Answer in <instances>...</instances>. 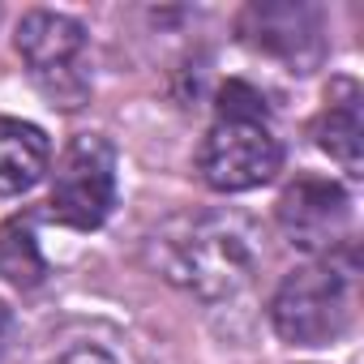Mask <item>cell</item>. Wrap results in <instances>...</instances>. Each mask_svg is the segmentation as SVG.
<instances>
[{
  "label": "cell",
  "mask_w": 364,
  "mask_h": 364,
  "mask_svg": "<svg viewBox=\"0 0 364 364\" xmlns=\"http://www.w3.org/2000/svg\"><path fill=\"white\" fill-rule=\"evenodd\" d=\"M154 249L163 274L198 300H228L257 270V232L245 215L176 219Z\"/></svg>",
  "instance_id": "cell-1"
},
{
  "label": "cell",
  "mask_w": 364,
  "mask_h": 364,
  "mask_svg": "<svg viewBox=\"0 0 364 364\" xmlns=\"http://www.w3.org/2000/svg\"><path fill=\"white\" fill-rule=\"evenodd\" d=\"M283 167V141L270 129V112L262 90L249 82H228L215 103V124L202 137L198 171L215 193H249L262 189Z\"/></svg>",
  "instance_id": "cell-2"
},
{
  "label": "cell",
  "mask_w": 364,
  "mask_h": 364,
  "mask_svg": "<svg viewBox=\"0 0 364 364\" xmlns=\"http://www.w3.org/2000/svg\"><path fill=\"white\" fill-rule=\"evenodd\" d=\"M351 283H355V266H343L338 257H317L291 270L270 300L274 334L291 347H326L343 338L355 317Z\"/></svg>",
  "instance_id": "cell-3"
},
{
  "label": "cell",
  "mask_w": 364,
  "mask_h": 364,
  "mask_svg": "<svg viewBox=\"0 0 364 364\" xmlns=\"http://www.w3.org/2000/svg\"><path fill=\"white\" fill-rule=\"evenodd\" d=\"M18 56L26 60L35 86L52 107L77 112L90 99L86 73V26L69 14L31 9L18 22Z\"/></svg>",
  "instance_id": "cell-4"
},
{
  "label": "cell",
  "mask_w": 364,
  "mask_h": 364,
  "mask_svg": "<svg viewBox=\"0 0 364 364\" xmlns=\"http://www.w3.org/2000/svg\"><path fill=\"white\" fill-rule=\"evenodd\" d=\"M112 206H116V150H112L107 137L82 133L56 159L48 215L60 228L95 232V228L107 223Z\"/></svg>",
  "instance_id": "cell-5"
},
{
  "label": "cell",
  "mask_w": 364,
  "mask_h": 364,
  "mask_svg": "<svg viewBox=\"0 0 364 364\" xmlns=\"http://www.w3.org/2000/svg\"><path fill=\"white\" fill-rule=\"evenodd\" d=\"M274 219H279L283 236L296 249L330 257L351 232V198H347V189L338 180L300 176L296 185L283 189V198L274 206Z\"/></svg>",
  "instance_id": "cell-6"
},
{
  "label": "cell",
  "mask_w": 364,
  "mask_h": 364,
  "mask_svg": "<svg viewBox=\"0 0 364 364\" xmlns=\"http://www.w3.org/2000/svg\"><path fill=\"white\" fill-rule=\"evenodd\" d=\"M240 39L274 60H283L291 73H313L326 56L321 14L304 0H257L240 14Z\"/></svg>",
  "instance_id": "cell-7"
},
{
  "label": "cell",
  "mask_w": 364,
  "mask_h": 364,
  "mask_svg": "<svg viewBox=\"0 0 364 364\" xmlns=\"http://www.w3.org/2000/svg\"><path fill=\"white\" fill-rule=\"evenodd\" d=\"M52 167V141L39 124L0 116V198L31 193Z\"/></svg>",
  "instance_id": "cell-8"
},
{
  "label": "cell",
  "mask_w": 364,
  "mask_h": 364,
  "mask_svg": "<svg viewBox=\"0 0 364 364\" xmlns=\"http://www.w3.org/2000/svg\"><path fill=\"white\" fill-rule=\"evenodd\" d=\"M317 146L347 171V176H360V146H364V99H360V86L338 77L326 95V112L317 120Z\"/></svg>",
  "instance_id": "cell-9"
},
{
  "label": "cell",
  "mask_w": 364,
  "mask_h": 364,
  "mask_svg": "<svg viewBox=\"0 0 364 364\" xmlns=\"http://www.w3.org/2000/svg\"><path fill=\"white\" fill-rule=\"evenodd\" d=\"M43 274H48V262L39 253V240H35L31 223L26 219H9L5 228H0V279L22 287V291H31V287L43 283Z\"/></svg>",
  "instance_id": "cell-10"
},
{
  "label": "cell",
  "mask_w": 364,
  "mask_h": 364,
  "mask_svg": "<svg viewBox=\"0 0 364 364\" xmlns=\"http://www.w3.org/2000/svg\"><path fill=\"white\" fill-rule=\"evenodd\" d=\"M52 364H120L116 355H107L103 347H69L65 355H56Z\"/></svg>",
  "instance_id": "cell-11"
},
{
  "label": "cell",
  "mask_w": 364,
  "mask_h": 364,
  "mask_svg": "<svg viewBox=\"0 0 364 364\" xmlns=\"http://www.w3.org/2000/svg\"><path fill=\"white\" fill-rule=\"evenodd\" d=\"M9 334H14V313L0 304V351H5V343H9Z\"/></svg>",
  "instance_id": "cell-12"
}]
</instances>
